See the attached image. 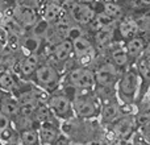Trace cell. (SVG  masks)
I'll return each instance as SVG.
<instances>
[{"label": "cell", "instance_id": "4", "mask_svg": "<svg viewBox=\"0 0 150 145\" xmlns=\"http://www.w3.org/2000/svg\"><path fill=\"white\" fill-rule=\"evenodd\" d=\"M108 128H111V131L116 135V137L119 139L121 143H127V141H130L132 136L134 135L138 131L137 125H136V119L134 115L128 112V114H124L113 122Z\"/></svg>", "mask_w": 150, "mask_h": 145}, {"label": "cell", "instance_id": "15", "mask_svg": "<svg viewBox=\"0 0 150 145\" xmlns=\"http://www.w3.org/2000/svg\"><path fill=\"white\" fill-rule=\"evenodd\" d=\"M18 112H20V106H18L17 100L12 98H1L0 100V114L5 115L11 119V117H15L18 116Z\"/></svg>", "mask_w": 150, "mask_h": 145}, {"label": "cell", "instance_id": "18", "mask_svg": "<svg viewBox=\"0 0 150 145\" xmlns=\"http://www.w3.org/2000/svg\"><path fill=\"white\" fill-rule=\"evenodd\" d=\"M111 58H112V63L119 70L125 68L129 63V55H128L127 49H124V48H115L111 53Z\"/></svg>", "mask_w": 150, "mask_h": 145}, {"label": "cell", "instance_id": "30", "mask_svg": "<svg viewBox=\"0 0 150 145\" xmlns=\"http://www.w3.org/2000/svg\"><path fill=\"white\" fill-rule=\"evenodd\" d=\"M9 124H11L9 117L3 115V114H0V133H3L5 129H8V128H9Z\"/></svg>", "mask_w": 150, "mask_h": 145}, {"label": "cell", "instance_id": "34", "mask_svg": "<svg viewBox=\"0 0 150 145\" xmlns=\"http://www.w3.org/2000/svg\"><path fill=\"white\" fill-rule=\"evenodd\" d=\"M144 55H146V57L150 58V42H148L145 46V52H144Z\"/></svg>", "mask_w": 150, "mask_h": 145}, {"label": "cell", "instance_id": "7", "mask_svg": "<svg viewBox=\"0 0 150 145\" xmlns=\"http://www.w3.org/2000/svg\"><path fill=\"white\" fill-rule=\"evenodd\" d=\"M69 83L78 90H91L95 87V71L88 68H76L69 72Z\"/></svg>", "mask_w": 150, "mask_h": 145}, {"label": "cell", "instance_id": "35", "mask_svg": "<svg viewBox=\"0 0 150 145\" xmlns=\"http://www.w3.org/2000/svg\"><path fill=\"white\" fill-rule=\"evenodd\" d=\"M141 1H142L144 4H146V5H150V0H141Z\"/></svg>", "mask_w": 150, "mask_h": 145}, {"label": "cell", "instance_id": "19", "mask_svg": "<svg viewBox=\"0 0 150 145\" xmlns=\"http://www.w3.org/2000/svg\"><path fill=\"white\" fill-rule=\"evenodd\" d=\"M52 115H53V112L49 108L47 103L42 102V103H38V106H37L34 115H33V119L38 124H41V123H45V122H52Z\"/></svg>", "mask_w": 150, "mask_h": 145}, {"label": "cell", "instance_id": "27", "mask_svg": "<svg viewBox=\"0 0 150 145\" xmlns=\"http://www.w3.org/2000/svg\"><path fill=\"white\" fill-rule=\"evenodd\" d=\"M96 25H98V29L103 28V26H112L113 24V17H111L109 15H107L105 12L104 13H99L96 16Z\"/></svg>", "mask_w": 150, "mask_h": 145}, {"label": "cell", "instance_id": "26", "mask_svg": "<svg viewBox=\"0 0 150 145\" xmlns=\"http://www.w3.org/2000/svg\"><path fill=\"white\" fill-rule=\"evenodd\" d=\"M7 46L9 48V50L12 52H17L21 46L20 42V36L16 33H9L8 32V38H7Z\"/></svg>", "mask_w": 150, "mask_h": 145}, {"label": "cell", "instance_id": "10", "mask_svg": "<svg viewBox=\"0 0 150 145\" xmlns=\"http://www.w3.org/2000/svg\"><path fill=\"white\" fill-rule=\"evenodd\" d=\"M137 71H138V75H140L141 80H142L144 86L140 88V96H138V100L137 103H140V100L142 99L144 94H145L146 88L148 86L150 85V58L144 55V57H140L137 60Z\"/></svg>", "mask_w": 150, "mask_h": 145}, {"label": "cell", "instance_id": "16", "mask_svg": "<svg viewBox=\"0 0 150 145\" xmlns=\"http://www.w3.org/2000/svg\"><path fill=\"white\" fill-rule=\"evenodd\" d=\"M40 66V58L37 54H34V53H32V54L26 55L25 58L23 60V62H21L20 65V70H21V74L23 75H32L34 74V71L38 69Z\"/></svg>", "mask_w": 150, "mask_h": 145}, {"label": "cell", "instance_id": "3", "mask_svg": "<svg viewBox=\"0 0 150 145\" xmlns=\"http://www.w3.org/2000/svg\"><path fill=\"white\" fill-rule=\"evenodd\" d=\"M120 70L112 62H107L101 65L95 71L96 85L100 90L113 92V87L120 79Z\"/></svg>", "mask_w": 150, "mask_h": 145}, {"label": "cell", "instance_id": "8", "mask_svg": "<svg viewBox=\"0 0 150 145\" xmlns=\"http://www.w3.org/2000/svg\"><path fill=\"white\" fill-rule=\"evenodd\" d=\"M36 82L44 88H54L58 85L59 75L52 65H41L34 71Z\"/></svg>", "mask_w": 150, "mask_h": 145}, {"label": "cell", "instance_id": "28", "mask_svg": "<svg viewBox=\"0 0 150 145\" xmlns=\"http://www.w3.org/2000/svg\"><path fill=\"white\" fill-rule=\"evenodd\" d=\"M104 8H105V13L109 15L111 17H119L122 13L121 8H120L119 5H116L115 3H105Z\"/></svg>", "mask_w": 150, "mask_h": 145}, {"label": "cell", "instance_id": "9", "mask_svg": "<svg viewBox=\"0 0 150 145\" xmlns=\"http://www.w3.org/2000/svg\"><path fill=\"white\" fill-rule=\"evenodd\" d=\"M38 136L41 145H54L61 137L59 129L53 122L41 123L38 127Z\"/></svg>", "mask_w": 150, "mask_h": 145}, {"label": "cell", "instance_id": "11", "mask_svg": "<svg viewBox=\"0 0 150 145\" xmlns=\"http://www.w3.org/2000/svg\"><path fill=\"white\" fill-rule=\"evenodd\" d=\"M71 16L76 23L79 24H88L93 20L95 17V12L93 9L87 4H83V3H79V4H74L73 8H71Z\"/></svg>", "mask_w": 150, "mask_h": 145}, {"label": "cell", "instance_id": "2", "mask_svg": "<svg viewBox=\"0 0 150 145\" xmlns=\"http://www.w3.org/2000/svg\"><path fill=\"white\" fill-rule=\"evenodd\" d=\"M73 109L75 116L84 120H95L100 115L101 102L92 94H82L73 99Z\"/></svg>", "mask_w": 150, "mask_h": 145}, {"label": "cell", "instance_id": "33", "mask_svg": "<svg viewBox=\"0 0 150 145\" xmlns=\"http://www.w3.org/2000/svg\"><path fill=\"white\" fill-rule=\"evenodd\" d=\"M54 145H70V144H69V141L66 140L65 137H62V136H61V137L58 139V140H57V143H55Z\"/></svg>", "mask_w": 150, "mask_h": 145}, {"label": "cell", "instance_id": "6", "mask_svg": "<svg viewBox=\"0 0 150 145\" xmlns=\"http://www.w3.org/2000/svg\"><path fill=\"white\" fill-rule=\"evenodd\" d=\"M47 106L52 109L53 115L63 120H70L75 116L73 109V102L63 94H55L47 99Z\"/></svg>", "mask_w": 150, "mask_h": 145}, {"label": "cell", "instance_id": "23", "mask_svg": "<svg viewBox=\"0 0 150 145\" xmlns=\"http://www.w3.org/2000/svg\"><path fill=\"white\" fill-rule=\"evenodd\" d=\"M16 86V80L9 71H4L0 74V90L12 91Z\"/></svg>", "mask_w": 150, "mask_h": 145}, {"label": "cell", "instance_id": "17", "mask_svg": "<svg viewBox=\"0 0 150 145\" xmlns=\"http://www.w3.org/2000/svg\"><path fill=\"white\" fill-rule=\"evenodd\" d=\"M71 41H73V49H74V53L76 57H80V55H84V54H88V53L93 52L92 45H91V42L88 41L86 37L78 36L71 40Z\"/></svg>", "mask_w": 150, "mask_h": 145}, {"label": "cell", "instance_id": "14", "mask_svg": "<svg viewBox=\"0 0 150 145\" xmlns=\"http://www.w3.org/2000/svg\"><path fill=\"white\" fill-rule=\"evenodd\" d=\"M145 41L141 37H133L127 44V52L130 60H138L145 52Z\"/></svg>", "mask_w": 150, "mask_h": 145}, {"label": "cell", "instance_id": "29", "mask_svg": "<svg viewBox=\"0 0 150 145\" xmlns=\"http://www.w3.org/2000/svg\"><path fill=\"white\" fill-rule=\"evenodd\" d=\"M130 144L132 145H150V143L144 137V135L140 132V131H137V132L132 136V139H130Z\"/></svg>", "mask_w": 150, "mask_h": 145}, {"label": "cell", "instance_id": "37", "mask_svg": "<svg viewBox=\"0 0 150 145\" xmlns=\"http://www.w3.org/2000/svg\"><path fill=\"white\" fill-rule=\"evenodd\" d=\"M8 145H17V144H8Z\"/></svg>", "mask_w": 150, "mask_h": 145}, {"label": "cell", "instance_id": "25", "mask_svg": "<svg viewBox=\"0 0 150 145\" xmlns=\"http://www.w3.org/2000/svg\"><path fill=\"white\" fill-rule=\"evenodd\" d=\"M134 119H136V125L140 129L141 127H144L145 124H148L150 122V107L144 108L141 111H138L137 114H134Z\"/></svg>", "mask_w": 150, "mask_h": 145}, {"label": "cell", "instance_id": "32", "mask_svg": "<svg viewBox=\"0 0 150 145\" xmlns=\"http://www.w3.org/2000/svg\"><path fill=\"white\" fill-rule=\"evenodd\" d=\"M7 38H8V31H5L4 28L0 26V45L1 46L7 45Z\"/></svg>", "mask_w": 150, "mask_h": 145}, {"label": "cell", "instance_id": "31", "mask_svg": "<svg viewBox=\"0 0 150 145\" xmlns=\"http://www.w3.org/2000/svg\"><path fill=\"white\" fill-rule=\"evenodd\" d=\"M138 131H140V132L142 133V135H144V137H145L146 140H148L149 143H150V122L148 123V124H145V125H144V127H141Z\"/></svg>", "mask_w": 150, "mask_h": 145}, {"label": "cell", "instance_id": "24", "mask_svg": "<svg viewBox=\"0 0 150 145\" xmlns=\"http://www.w3.org/2000/svg\"><path fill=\"white\" fill-rule=\"evenodd\" d=\"M61 15V7L57 4H49L46 5L44 12V18L47 23H52V21H55Z\"/></svg>", "mask_w": 150, "mask_h": 145}, {"label": "cell", "instance_id": "21", "mask_svg": "<svg viewBox=\"0 0 150 145\" xmlns=\"http://www.w3.org/2000/svg\"><path fill=\"white\" fill-rule=\"evenodd\" d=\"M137 31H138V25L134 20H125L120 25V33H121V36L124 38L128 40L133 38V36L137 33Z\"/></svg>", "mask_w": 150, "mask_h": 145}, {"label": "cell", "instance_id": "20", "mask_svg": "<svg viewBox=\"0 0 150 145\" xmlns=\"http://www.w3.org/2000/svg\"><path fill=\"white\" fill-rule=\"evenodd\" d=\"M20 140H21V143H23V145H41V143H40L38 131L34 129V128L21 131Z\"/></svg>", "mask_w": 150, "mask_h": 145}, {"label": "cell", "instance_id": "5", "mask_svg": "<svg viewBox=\"0 0 150 145\" xmlns=\"http://www.w3.org/2000/svg\"><path fill=\"white\" fill-rule=\"evenodd\" d=\"M125 112H122L121 104L120 100L115 95L109 96V98L101 99V108H100V115H99V123L103 128H107L112 124L113 122H116L121 115H124Z\"/></svg>", "mask_w": 150, "mask_h": 145}, {"label": "cell", "instance_id": "36", "mask_svg": "<svg viewBox=\"0 0 150 145\" xmlns=\"http://www.w3.org/2000/svg\"><path fill=\"white\" fill-rule=\"evenodd\" d=\"M1 98H3V92H1V90H0V100H1Z\"/></svg>", "mask_w": 150, "mask_h": 145}, {"label": "cell", "instance_id": "22", "mask_svg": "<svg viewBox=\"0 0 150 145\" xmlns=\"http://www.w3.org/2000/svg\"><path fill=\"white\" fill-rule=\"evenodd\" d=\"M113 38V28L112 26H103L98 29L95 34V41L98 45H105Z\"/></svg>", "mask_w": 150, "mask_h": 145}, {"label": "cell", "instance_id": "12", "mask_svg": "<svg viewBox=\"0 0 150 145\" xmlns=\"http://www.w3.org/2000/svg\"><path fill=\"white\" fill-rule=\"evenodd\" d=\"M15 18L24 26H30L37 21L36 12L29 5H17L15 9Z\"/></svg>", "mask_w": 150, "mask_h": 145}, {"label": "cell", "instance_id": "1", "mask_svg": "<svg viewBox=\"0 0 150 145\" xmlns=\"http://www.w3.org/2000/svg\"><path fill=\"white\" fill-rule=\"evenodd\" d=\"M119 87H117V98L124 106H133L136 100L138 87H140V75L136 68H130L119 79Z\"/></svg>", "mask_w": 150, "mask_h": 145}, {"label": "cell", "instance_id": "13", "mask_svg": "<svg viewBox=\"0 0 150 145\" xmlns=\"http://www.w3.org/2000/svg\"><path fill=\"white\" fill-rule=\"evenodd\" d=\"M74 49H73V41L69 38L62 40L61 42H58L57 45L53 49V54H54V58L59 62H65L70 58V55L73 54Z\"/></svg>", "mask_w": 150, "mask_h": 145}]
</instances>
